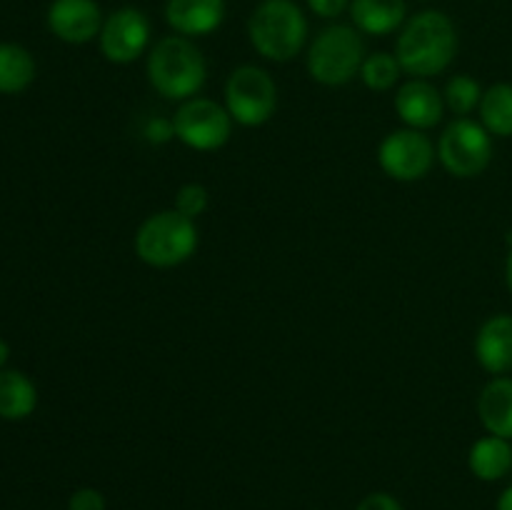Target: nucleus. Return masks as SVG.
Returning <instances> with one entry per match:
<instances>
[{"label": "nucleus", "instance_id": "1", "mask_svg": "<svg viewBox=\"0 0 512 510\" xmlns=\"http://www.w3.org/2000/svg\"><path fill=\"white\" fill-rule=\"evenodd\" d=\"M458 55V30L443 10H423L405 20L395 43L403 73L430 80L445 73Z\"/></svg>", "mask_w": 512, "mask_h": 510}, {"label": "nucleus", "instance_id": "2", "mask_svg": "<svg viewBox=\"0 0 512 510\" xmlns=\"http://www.w3.org/2000/svg\"><path fill=\"white\" fill-rule=\"evenodd\" d=\"M148 80L163 98L185 100L195 98L208 80V63L198 45L183 35H168L150 48Z\"/></svg>", "mask_w": 512, "mask_h": 510}, {"label": "nucleus", "instance_id": "3", "mask_svg": "<svg viewBox=\"0 0 512 510\" xmlns=\"http://www.w3.org/2000/svg\"><path fill=\"white\" fill-rule=\"evenodd\" d=\"M255 53L273 63H290L308 43V18L293 0H263L248 20Z\"/></svg>", "mask_w": 512, "mask_h": 510}, {"label": "nucleus", "instance_id": "4", "mask_svg": "<svg viewBox=\"0 0 512 510\" xmlns=\"http://www.w3.org/2000/svg\"><path fill=\"white\" fill-rule=\"evenodd\" d=\"M200 245L198 225L175 208L148 215L135 233V255L158 270L188 263Z\"/></svg>", "mask_w": 512, "mask_h": 510}, {"label": "nucleus", "instance_id": "5", "mask_svg": "<svg viewBox=\"0 0 512 510\" xmlns=\"http://www.w3.org/2000/svg\"><path fill=\"white\" fill-rule=\"evenodd\" d=\"M363 35L355 25L333 23L320 30L308 48V73L325 88H340L358 78L365 60Z\"/></svg>", "mask_w": 512, "mask_h": 510}, {"label": "nucleus", "instance_id": "6", "mask_svg": "<svg viewBox=\"0 0 512 510\" xmlns=\"http://www.w3.org/2000/svg\"><path fill=\"white\" fill-rule=\"evenodd\" d=\"M225 108L243 128H260L278 110V85L258 65H240L225 80Z\"/></svg>", "mask_w": 512, "mask_h": 510}, {"label": "nucleus", "instance_id": "7", "mask_svg": "<svg viewBox=\"0 0 512 510\" xmlns=\"http://www.w3.org/2000/svg\"><path fill=\"white\" fill-rule=\"evenodd\" d=\"M438 160L453 178H478L493 160V135L480 120L455 118L440 135Z\"/></svg>", "mask_w": 512, "mask_h": 510}, {"label": "nucleus", "instance_id": "8", "mask_svg": "<svg viewBox=\"0 0 512 510\" xmlns=\"http://www.w3.org/2000/svg\"><path fill=\"white\" fill-rule=\"evenodd\" d=\"M233 123L235 120L230 118L225 105L200 95L180 103L173 113L175 138L198 153H213L223 148L233 135Z\"/></svg>", "mask_w": 512, "mask_h": 510}, {"label": "nucleus", "instance_id": "9", "mask_svg": "<svg viewBox=\"0 0 512 510\" xmlns=\"http://www.w3.org/2000/svg\"><path fill=\"white\" fill-rule=\"evenodd\" d=\"M438 148L423 130L400 128L383 138L378 148V165L398 183H415L433 170Z\"/></svg>", "mask_w": 512, "mask_h": 510}, {"label": "nucleus", "instance_id": "10", "mask_svg": "<svg viewBox=\"0 0 512 510\" xmlns=\"http://www.w3.org/2000/svg\"><path fill=\"white\" fill-rule=\"evenodd\" d=\"M100 53L115 65H130L148 50L150 45V20L143 10L125 5L113 10L103 20L98 35Z\"/></svg>", "mask_w": 512, "mask_h": 510}, {"label": "nucleus", "instance_id": "11", "mask_svg": "<svg viewBox=\"0 0 512 510\" xmlns=\"http://www.w3.org/2000/svg\"><path fill=\"white\" fill-rule=\"evenodd\" d=\"M103 10L95 0H53L48 8V28L68 45H85L103 28Z\"/></svg>", "mask_w": 512, "mask_h": 510}, {"label": "nucleus", "instance_id": "12", "mask_svg": "<svg viewBox=\"0 0 512 510\" xmlns=\"http://www.w3.org/2000/svg\"><path fill=\"white\" fill-rule=\"evenodd\" d=\"M393 105L405 128L423 130V133L435 128L445 113L443 90H438L425 78H410L408 83L398 85Z\"/></svg>", "mask_w": 512, "mask_h": 510}, {"label": "nucleus", "instance_id": "13", "mask_svg": "<svg viewBox=\"0 0 512 510\" xmlns=\"http://www.w3.org/2000/svg\"><path fill=\"white\" fill-rule=\"evenodd\" d=\"M475 360L485 373L508 375L512 373V315H490L475 335Z\"/></svg>", "mask_w": 512, "mask_h": 510}, {"label": "nucleus", "instance_id": "14", "mask_svg": "<svg viewBox=\"0 0 512 510\" xmlns=\"http://www.w3.org/2000/svg\"><path fill=\"white\" fill-rule=\"evenodd\" d=\"M165 20L175 30V35L203 38L223 25L225 0H168Z\"/></svg>", "mask_w": 512, "mask_h": 510}, {"label": "nucleus", "instance_id": "15", "mask_svg": "<svg viewBox=\"0 0 512 510\" xmlns=\"http://www.w3.org/2000/svg\"><path fill=\"white\" fill-rule=\"evenodd\" d=\"M478 418L488 435L512 440V378L495 375L478 395Z\"/></svg>", "mask_w": 512, "mask_h": 510}, {"label": "nucleus", "instance_id": "16", "mask_svg": "<svg viewBox=\"0 0 512 510\" xmlns=\"http://www.w3.org/2000/svg\"><path fill=\"white\" fill-rule=\"evenodd\" d=\"M348 13L360 33L383 38L403 28L408 20V5L405 0H353Z\"/></svg>", "mask_w": 512, "mask_h": 510}, {"label": "nucleus", "instance_id": "17", "mask_svg": "<svg viewBox=\"0 0 512 510\" xmlns=\"http://www.w3.org/2000/svg\"><path fill=\"white\" fill-rule=\"evenodd\" d=\"M468 468L483 483L503 480L512 470V445L510 440L498 435H485L470 445Z\"/></svg>", "mask_w": 512, "mask_h": 510}, {"label": "nucleus", "instance_id": "18", "mask_svg": "<svg viewBox=\"0 0 512 510\" xmlns=\"http://www.w3.org/2000/svg\"><path fill=\"white\" fill-rule=\"evenodd\" d=\"M38 408V390L20 370H0V418L25 420Z\"/></svg>", "mask_w": 512, "mask_h": 510}, {"label": "nucleus", "instance_id": "19", "mask_svg": "<svg viewBox=\"0 0 512 510\" xmlns=\"http://www.w3.org/2000/svg\"><path fill=\"white\" fill-rule=\"evenodd\" d=\"M35 80V60L23 45L0 43V93L18 95Z\"/></svg>", "mask_w": 512, "mask_h": 510}, {"label": "nucleus", "instance_id": "20", "mask_svg": "<svg viewBox=\"0 0 512 510\" xmlns=\"http://www.w3.org/2000/svg\"><path fill=\"white\" fill-rule=\"evenodd\" d=\"M478 115L493 138H512V83L490 85L480 100Z\"/></svg>", "mask_w": 512, "mask_h": 510}, {"label": "nucleus", "instance_id": "21", "mask_svg": "<svg viewBox=\"0 0 512 510\" xmlns=\"http://www.w3.org/2000/svg\"><path fill=\"white\" fill-rule=\"evenodd\" d=\"M483 93V85H480L473 75H453V78L448 80V85L443 88L445 108H448L455 118H470V115L480 108Z\"/></svg>", "mask_w": 512, "mask_h": 510}, {"label": "nucleus", "instance_id": "22", "mask_svg": "<svg viewBox=\"0 0 512 510\" xmlns=\"http://www.w3.org/2000/svg\"><path fill=\"white\" fill-rule=\"evenodd\" d=\"M400 75H403V68H400L395 53H383L380 50V53L365 55L358 78L373 93H388V90H393L398 85Z\"/></svg>", "mask_w": 512, "mask_h": 510}, {"label": "nucleus", "instance_id": "23", "mask_svg": "<svg viewBox=\"0 0 512 510\" xmlns=\"http://www.w3.org/2000/svg\"><path fill=\"white\" fill-rule=\"evenodd\" d=\"M208 205L210 193L203 183H185L175 193V210L190 220H198L208 210Z\"/></svg>", "mask_w": 512, "mask_h": 510}, {"label": "nucleus", "instance_id": "24", "mask_svg": "<svg viewBox=\"0 0 512 510\" xmlns=\"http://www.w3.org/2000/svg\"><path fill=\"white\" fill-rule=\"evenodd\" d=\"M143 135H145V140H148V143H153V145L170 143V140L175 138L173 118H150L148 123H145Z\"/></svg>", "mask_w": 512, "mask_h": 510}, {"label": "nucleus", "instance_id": "25", "mask_svg": "<svg viewBox=\"0 0 512 510\" xmlns=\"http://www.w3.org/2000/svg\"><path fill=\"white\" fill-rule=\"evenodd\" d=\"M68 510H105V495L95 488H78L70 495Z\"/></svg>", "mask_w": 512, "mask_h": 510}, {"label": "nucleus", "instance_id": "26", "mask_svg": "<svg viewBox=\"0 0 512 510\" xmlns=\"http://www.w3.org/2000/svg\"><path fill=\"white\" fill-rule=\"evenodd\" d=\"M305 3H308V8L313 10L318 18L333 20L338 18V15H343L345 10H350V3H353V0H305Z\"/></svg>", "mask_w": 512, "mask_h": 510}, {"label": "nucleus", "instance_id": "27", "mask_svg": "<svg viewBox=\"0 0 512 510\" xmlns=\"http://www.w3.org/2000/svg\"><path fill=\"white\" fill-rule=\"evenodd\" d=\"M355 510H403V505L390 493H370L360 500Z\"/></svg>", "mask_w": 512, "mask_h": 510}, {"label": "nucleus", "instance_id": "28", "mask_svg": "<svg viewBox=\"0 0 512 510\" xmlns=\"http://www.w3.org/2000/svg\"><path fill=\"white\" fill-rule=\"evenodd\" d=\"M505 243H508V258H505V283H508V290L512 293V230L508 233V238H505Z\"/></svg>", "mask_w": 512, "mask_h": 510}, {"label": "nucleus", "instance_id": "29", "mask_svg": "<svg viewBox=\"0 0 512 510\" xmlns=\"http://www.w3.org/2000/svg\"><path fill=\"white\" fill-rule=\"evenodd\" d=\"M498 510H512V485H508V488H505L503 493H500Z\"/></svg>", "mask_w": 512, "mask_h": 510}, {"label": "nucleus", "instance_id": "30", "mask_svg": "<svg viewBox=\"0 0 512 510\" xmlns=\"http://www.w3.org/2000/svg\"><path fill=\"white\" fill-rule=\"evenodd\" d=\"M8 355H10V348H8V343H5V340L0 338V370H3V365L8 363Z\"/></svg>", "mask_w": 512, "mask_h": 510}]
</instances>
